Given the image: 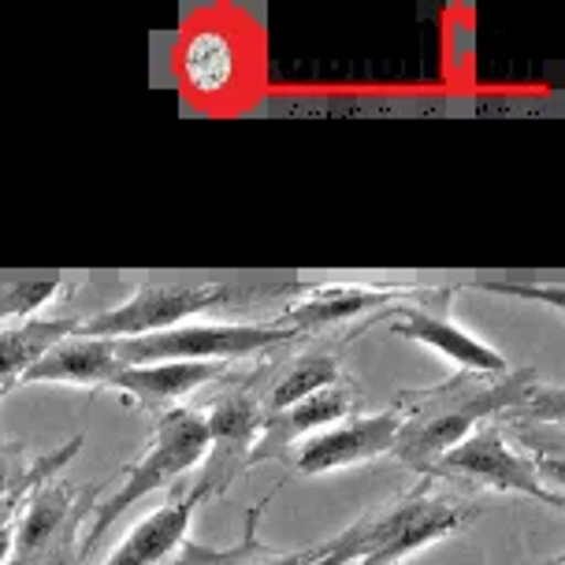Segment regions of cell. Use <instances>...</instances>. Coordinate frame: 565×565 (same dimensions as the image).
Segmentation results:
<instances>
[{
    "mask_svg": "<svg viewBox=\"0 0 565 565\" xmlns=\"http://www.w3.org/2000/svg\"><path fill=\"white\" fill-rule=\"evenodd\" d=\"M543 387L532 369L454 372L431 387H402L391 409L398 413V436L391 458L413 477H428L447 450L488 420H507Z\"/></svg>",
    "mask_w": 565,
    "mask_h": 565,
    "instance_id": "cell-1",
    "label": "cell"
},
{
    "mask_svg": "<svg viewBox=\"0 0 565 565\" xmlns=\"http://www.w3.org/2000/svg\"><path fill=\"white\" fill-rule=\"evenodd\" d=\"M480 518L469 494L447 488L436 477H420L395 499L380 502L335 536L312 543L306 565H402L409 554L466 532Z\"/></svg>",
    "mask_w": 565,
    "mask_h": 565,
    "instance_id": "cell-2",
    "label": "cell"
},
{
    "mask_svg": "<svg viewBox=\"0 0 565 565\" xmlns=\"http://www.w3.org/2000/svg\"><path fill=\"white\" fill-rule=\"evenodd\" d=\"M205 450H209L205 413L194 406L160 409L146 450H141L130 466L119 469V488L108 494L105 502H97L94 513H89L83 540H78V562L97 551L100 536H105L138 499H146V494H153L160 488H171L179 477L194 472L201 466V458H205Z\"/></svg>",
    "mask_w": 565,
    "mask_h": 565,
    "instance_id": "cell-3",
    "label": "cell"
},
{
    "mask_svg": "<svg viewBox=\"0 0 565 565\" xmlns=\"http://www.w3.org/2000/svg\"><path fill=\"white\" fill-rule=\"evenodd\" d=\"M287 282H227V279H201V282H138L127 301L94 312L83 320L78 335L94 339H138L168 331L190 320H201L205 312L249 309L271 295H282Z\"/></svg>",
    "mask_w": 565,
    "mask_h": 565,
    "instance_id": "cell-4",
    "label": "cell"
},
{
    "mask_svg": "<svg viewBox=\"0 0 565 565\" xmlns=\"http://www.w3.org/2000/svg\"><path fill=\"white\" fill-rule=\"evenodd\" d=\"M119 342V361L127 365H153V361H231L257 358V353L282 350L290 342H298L290 331L276 328L271 320L254 324V320H190V324L153 331V335L138 339H116Z\"/></svg>",
    "mask_w": 565,
    "mask_h": 565,
    "instance_id": "cell-5",
    "label": "cell"
},
{
    "mask_svg": "<svg viewBox=\"0 0 565 565\" xmlns=\"http://www.w3.org/2000/svg\"><path fill=\"white\" fill-rule=\"evenodd\" d=\"M100 488H75L64 477L34 483L15 510L12 565H78V540Z\"/></svg>",
    "mask_w": 565,
    "mask_h": 565,
    "instance_id": "cell-6",
    "label": "cell"
},
{
    "mask_svg": "<svg viewBox=\"0 0 565 565\" xmlns=\"http://www.w3.org/2000/svg\"><path fill=\"white\" fill-rule=\"evenodd\" d=\"M436 295L439 287H409V282H290L271 324L295 339H309L358 320L372 324L383 309L398 301H424Z\"/></svg>",
    "mask_w": 565,
    "mask_h": 565,
    "instance_id": "cell-7",
    "label": "cell"
},
{
    "mask_svg": "<svg viewBox=\"0 0 565 565\" xmlns=\"http://www.w3.org/2000/svg\"><path fill=\"white\" fill-rule=\"evenodd\" d=\"M428 477H436L443 483L458 480L469 483V488L499 491V494H524V499H536L551 510L565 507V494L547 488L543 472L532 466L529 454L513 447V439L502 431L499 420H488L477 431H469L458 447L443 454Z\"/></svg>",
    "mask_w": 565,
    "mask_h": 565,
    "instance_id": "cell-8",
    "label": "cell"
},
{
    "mask_svg": "<svg viewBox=\"0 0 565 565\" xmlns=\"http://www.w3.org/2000/svg\"><path fill=\"white\" fill-rule=\"evenodd\" d=\"M201 413H205V428H209V450L201 458V472L190 494L198 502H205L224 494L249 469V454L257 447L265 409H260L254 383L246 376L238 383H224Z\"/></svg>",
    "mask_w": 565,
    "mask_h": 565,
    "instance_id": "cell-9",
    "label": "cell"
},
{
    "mask_svg": "<svg viewBox=\"0 0 565 565\" xmlns=\"http://www.w3.org/2000/svg\"><path fill=\"white\" fill-rule=\"evenodd\" d=\"M458 287L439 290L436 298L424 301H398V306L380 312V324L398 339L420 342L424 350L439 353L443 361H450L458 372H502L507 369V358L483 342L480 335H472L469 328H461L458 320L450 317V295ZM372 320V324H376Z\"/></svg>",
    "mask_w": 565,
    "mask_h": 565,
    "instance_id": "cell-10",
    "label": "cell"
},
{
    "mask_svg": "<svg viewBox=\"0 0 565 565\" xmlns=\"http://www.w3.org/2000/svg\"><path fill=\"white\" fill-rule=\"evenodd\" d=\"M398 436V413H353V417L331 424L317 436L301 439L287 454V466L301 477H328V472L365 466L383 454H391V443Z\"/></svg>",
    "mask_w": 565,
    "mask_h": 565,
    "instance_id": "cell-11",
    "label": "cell"
},
{
    "mask_svg": "<svg viewBox=\"0 0 565 565\" xmlns=\"http://www.w3.org/2000/svg\"><path fill=\"white\" fill-rule=\"evenodd\" d=\"M361 383L353 376H342L328 387L312 391L301 402H295L290 409L276 413L260 424L257 447L249 454V469L260 466V461H287V454L298 447L301 439L317 436V431L331 428V424L353 417L361 409Z\"/></svg>",
    "mask_w": 565,
    "mask_h": 565,
    "instance_id": "cell-12",
    "label": "cell"
},
{
    "mask_svg": "<svg viewBox=\"0 0 565 565\" xmlns=\"http://www.w3.org/2000/svg\"><path fill=\"white\" fill-rule=\"evenodd\" d=\"M231 365L220 361H153V365H127L116 372L108 391H116L119 402L130 409H171L183 406L186 395L220 383Z\"/></svg>",
    "mask_w": 565,
    "mask_h": 565,
    "instance_id": "cell-13",
    "label": "cell"
},
{
    "mask_svg": "<svg viewBox=\"0 0 565 565\" xmlns=\"http://www.w3.org/2000/svg\"><path fill=\"white\" fill-rule=\"evenodd\" d=\"M342 376H347V369H342L335 350L306 347L298 353H287V358L276 361V365H268L265 372H257V376H249V383H254V395L268 420V417H276V413L290 409L306 395H312V391L328 387V383H335Z\"/></svg>",
    "mask_w": 565,
    "mask_h": 565,
    "instance_id": "cell-14",
    "label": "cell"
},
{
    "mask_svg": "<svg viewBox=\"0 0 565 565\" xmlns=\"http://www.w3.org/2000/svg\"><path fill=\"white\" fill-rule=\"evenodd\" d=\"M198 499L190 491L171 494L164 507L146 513L138 524H130L127 536L116 543L105 565H171L190 540V521H194Z\"/></svg>",
    "mask_w": 565,
    "mask_h": 565,
    "instance_id": "cell-15",
    "label": "cell"
},
{
    "mask_svg": "<svg viewBox=\"0 0 565 565\" xmlns=\"http://www.w3.org/2000/svg\"><path fill=\"white\" fill-rule=\"evenodd\" d=\"M119 369H124V361H119L116 339L71 335L64 342H56L26 372L23 383H60V387H78V391H108V383L116 380Z\"/></svg>",
    "mask_w": 565,
    "mask_h": 565,
    "instance_id": "cell-16",
    "label": "cell"
},
{
    "mask_svg": "<svg viewBox=\"0 0 565 565\" xmlns=\"http://www.w3.org/2000/svg\"><path fill=\"white\" fill-rule=\"evenodd\" d=\"M78 317H30L19 324H0V395L23 387L26 372L45 358L56 342L78 335Z\"/></svg>",
    "mask_w": 565,
    "mask_h": 565,
    "instance_id": "cell-17",
    "label": "cell"
},
{
    "mask_svg": "<svg viewBox=\"0 0 565 565\" xmlns=\"http://www.w3.org/2000/svg\"><path fill=\"white\" fill-rule=\"evenodd\" d=\"M238 42L220 26H198L186 34L179 49V67H183L186 86L201 97H216L231 89L238 78Z\"/></svg>",
    "mask_w": 565,
    "mask_h": 565,
    "instance_id": "cell-18",
    "label": "cell"
},
{
    "mask_svg": "<svg viewBox=\"0 0 565 565\" xmlns=\"http://www.w3.org/2000/svg\"><path fill=\"white\" fill-rule=\"evenodd\" d=\"M78 450H83V436L67 439L64 447L53 450V454L30 458L26 443L0 436V502H19L30 488H34V483H42L49 477H60V472L78 458Z\"/></svg>",
    "mask_w": 565,
    "mask_h": 565,
    "instance_id": "cell-19",
    "label": "cell"
},
{
    "mask_svg": "<svg viewBox=\"0 0 565 565\" xmlns=\"http://www.w3.org/2000/svg\"><path fill=\"white\" fill-rule=\"evenodd\" d=\"M265 507H268V499L246 510V532H242V543H235V547L212 551V547H201L194 540H186L179 558L171 565H306V554L301 551H271L268 543L257 536V521Z\"/></svg>",
    "mask_w": 565,
    "mask_h": 565,
    "instance_id": "cell-20",
    "label": "cell"
},
{
    "mask_svg": "<svg viewBox=\"0 0 565 565\" xmlns=\"http://www.w3.org/2000/svg\"><path fill=\"white\" fill-rule=\"evenodd\" d=\"M64 290V279H0V324H19V320L38 317L49 301Z\"/></svg>",
    "mask_w": 565,
    "mask_h": 565,
    "instance_id": "cell-21",
    "label": "cell"
},
{
    "mask_svg": "<svg viewBox=\"0 0 565 565\" xmlns=\"http://www.w3.org/2000/svg\"><path fill=\"white\" fill-rule=\"evenodd\" d=\"M480 290H494V295H518L524 301H547L551 309H562L565 306V290L562 282H551V287H536V282H472Z\"/></svg>",
    "mask_w": 565,
    "mask_h": 565,
    "instance_id": "cell-22",
    "label": "cell"
},
{
    "mask_svg": "<svg viewBox=\"0 0 565 565\" xmlns=\"http://www.w3.org/2000/svg\"><path fill=\"white\" fill-rule=\"evenodd\" d=\"M543 565H565V554H554V558H547Z\"/></svg>",
    "mask_w": 565,
    "mask_h": 565,
    "instance_id": "cell-23",
    "label": "cell"
},
{
    "mask_svg": "<svg viewBox=\"0 0 565 565\" xmlns=\"http://www.w3.org/2000/svg\"><path fill=\"white\" fill-rule=\"evenodd\" d=\"M0 398H4V395H0Z\"/></svg>",
    "mask_w": 565,
    "mask_h": 565,
    "instance_id": "cell-24",
    "label": "cell"
}]
</instances>
